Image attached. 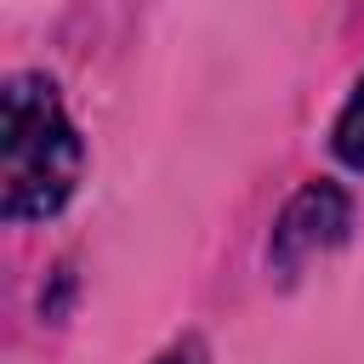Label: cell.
I'll return each instance as SVG.
<instances>
[{"instance_id":"1","label":"cell","mask_w":364,"mask_h":364,"mask_svg":"<svg viewBox=\"0 0 364 364\" xmlns=\"http://www.w3.org/2000/svg\"><path fill=\"white\" fill-rule=\"evenodd\" d=\"M85 171L74 119L46 74H11L0 97V216L46 222L57 216Z\"/></svg>"},{"instance_id":"2","label":"cell","mask_w":364,"mask_h":364,"mask_svg":"<svg viewBox=\"0 0 364 364\" xmlns=\"http://www.w3.org/2000/svg\"><path fill=\"white\" fill-rule=\"evenodd\" d=\"M347 228H353V199H347V188L330 182V176L301 182L296 199L279 210L273 239H267V262H273V273L296 279L301 267H313L318 256H330V250L347 239Z\"/></svg>"},{"instance_id":"3","label":"cell","mask_w":364,"mask_h":364,"mask_svg":"<svg viewBox=\"0 0 364 364\" xmlns=\"http://www.w3.org/2000/svg\"><path fill=\"white\" fill-rule=\"evenodd\" d=\"M330 148H336V159H341L347 171L364 176V74L353 80V91H347V102H341V114H336Z\"/></svg>"},{"instance_id":"4","label":"cell","mask_w":364,"mask_h":364,"mask_svg":"<svg viewBox=\"0 0 364 364\" xmlns=\"http://www.w3.org/2000/svg\"><path fill=\"white\" fill-rule=\"evenodd\" d=\"M154 364H210V358H205V341H199V336H182V341H171Z\"/></svg>"}]
</instances>
